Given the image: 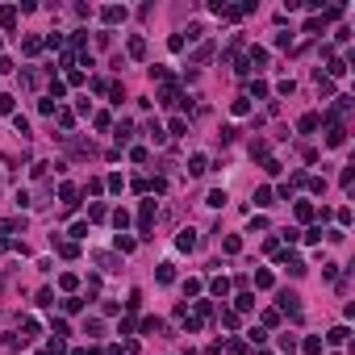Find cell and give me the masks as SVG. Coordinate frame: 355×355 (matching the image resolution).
<instances>
[{
  "label": "cell",
  "mask_w": 355,
  "mask_h": 355,
  "mask_svg": "<svg viewBox=\"0 0 355 355\" xmlns=\"http://www.w3.org/2000/svg\"><path fill=\"white\" fill-rule=\"evenodd\" d=\"M150 226H155V200H142V209H138V230H142V238H150Z\"/></svg>",
  "instance_id": "1"
},
{
  "label": "cell",
  "mask_w": 355,
  "mask_h": 355,
  "mask_svg": "<svg viewBox=\"0 0 355 355\" xmlns=\"http://www.w3.org/2000/svg\"><path fill=\"white\" fill-rule=\"evenodd\" d=\"M100 21H104V26H117V21H126V8L122 4H104L100 8Z\"/></svg>",
  "instance_id": "2"
},
{
  "label": "cell",
  "mask_w": 355,
  "mask_h": 355,
  "mask_svg": "<svg viewBox=\"0 0 355 355\" xmlns=\"http://www.w3.org/2000/svg\"><path fill=\"white\" fill-rule=\"evenodd\" d=\"M342 142H347V130H342V126H330L326 130V146H342Z\"/></svg>",
  "instance_id": "3"
},
{
  "label": "cell",
  "mask_w": 355,
  "mask_h": 355,
  "mask_svg": "<svg viewBox=\"0 0 355 355\" xmlns=\"http://www.w3.org/2000/svg\"><path fill=\"white\" fill-rule=\"evenodd\" d=\"M58 196H63V205H67V209H76V205H80V200H76V196H80V192H76V184H63V188H58Z\"/></svg>",
  "instance_id": "4"
},
{
  "label": "cell",
  "mask_w": 355,
  "mask_h": 355,
  "mask_svg": "<svg viewBox=\"0 0 355 355\" xmlns=\"http://www.w3.org/2000/svg\"><path fill=\"white\" fill-rule=\"evenodd\" d=\"M318 122H322L318 113H305L301 122H297V130H301V134H314V130H318Z\"/></svg>",
  "instance_id": "5"
},
{
  "label": "cell",
  "mask_w": 355,
  "mask_h": 355,
  "mask_svg": "<svg viewBox=\"0 0 355 355\" xmlns=\"http://www.w3.org/2000/svg\"><path fill=\"white\" fill-rule=\"evenodd\" d=\"M176 246H180V251H192V246H196V234H192V230H180V238H176Z\"/></svg>",
  "instance_id": "6"
},
{
  "label": "cell",
  "mask_w": 355,
  "mask_h": 355,
  "mask_svg": "<svg viewBox=\"0 0 355 355\" xmlns=\"http://www.w3.org/2000/svg\"><path fill=\"white\" fill-rule=\"evenodd\" d=\"M188 172H192V176L209 172V159H205V155H192V159H188Z\"/></svg>",
  "instance_id": "7"
},
{
  "label": "cell",
  "mask_w": 355,
  "mask_h": 355,
  "mask_svg": "<svg viewBox=\"0 0 355 355\" xmlns=\"http://www.w3.org/2000/svg\"><path fill=\"white\" fill-rule=\"evenodd\" d=\"M0 26H4V30H13V26H17V8H13V4L0 8Z\"/></svg>",
  "instance_id": "8"
},
{
  "label": "cell",
  "mask_w": 355,
  "mask_h": 355,
  "mask_svg": "<svg viewBox=\"0 0 355 355\" xmlns=\"http://www.w3.org/2000/svg\"><path fill=\"white\" fill-rule=\"evenodd\" d=\"M222 251H226V255H238L242 251V238H234V234H230V238H222Z\"/></svg>",
  "instance_id": "9"
},
{
  "label": "cell",
  "mask_w": 355,
  "mask_h": 355,
  "mask_svg": "<svg viewBox=\"0 0 355 355\" xmlns=\"http://www.w3.org/2000/svg\"><path fill=\"white\" fill-rule=\"evenodd\" d=\"M209 288H213V297H226V292H230V280H226V276H218V280L209 284Z\"/></svg>",
  "instance_id": "10"
},
{
  "label": "cell",
  "mask_w": 355,
  "mask_h": 355,
  "mask_svg": "<svg viewBox=\"0 0 355 355\" xmlns=\"http://www.w3.org/2000/svg\"><path fill=\"white\" fill-rule=\"evenodd\" d=\"M205 205H213V209H222V205H226V192H222V188H213V192L205 196Z\"/></svg>",
  "instance_id": "11"
},
{
  "label": "cell",
  "mask_w": 355,
  "mask_h": 355,
  "mask_svg": "<svg viewBox=\"0 0 355 355\" xmlns=\"http://www.w3.org/2000/svg\"><path fill=\"white\" fill-rule=\"evenodd\" d=\"M130 54H134V58H142V54H146V42H142L138 34H134V38H130Z\"/></svg>",
  "instance_id": "12"
},
{
  "label": "cell",
  "mask_w": 355,
  "mask_h": 355,
  "mask_svg": "<svg viewBox=\"0 0 355 355\" xmlns=\"http://www.w3.org/2000/svg\"><path fill=\"white\" fill-rule=\"evenodd\" d=\"M314 218V205L310 200H297V222H310Z\"/></svg>",
  "instance_id": "13"
},
{
  "label": "cell",
  "mask_w": 355,
  "mask_h": 355,
  "mask_svg": "<svg viewBox=\"0 0 355 355\" xmlns=\"http://www.w3.org/2000/svg\"><path fill=\"white\" fill-rule=\"evenodd\" d=\"M226 351H230V355H251V351H246V342H242V338H230V342H226Z\"/></svg>",
  "instance_id": "14"
},
{
  "label": "cell",
  "mask_w": 355,
  "mask_h": 355,
  "mask_svg": "<svg viewBox=\"0 0 355 355\" xmlns=\"http://www.w3.org/2000/svg\"><path fill=\"white\" fill-rule=\"evenodd\" d=\"M176 280V268L172 264H159V284H172Z\"/></svg>",
  "instance_id": "15"
},
{
  "label": "cell",
  "mask_w": 355,
  "mask_h": 355,
  "mask_svg": "<svg viewBox=\"0 0 355 355\" xmlns=\"http://www.w3.org/2000/svg\"><path fill=\"white\" fill-rule=\"evenodd\" d=\"M58 255H63V259H76L80 246H76V242H58Z\"/></svg>",
  "instance_id": "16"
},
{
  "label": "cell",
  "mask_w": 355,
  "mask_h": 355,
  "mask_svg": "<svg viewBox=\"0 0 355 355\" xmlns=\"http://www.w3.org/2000/svg\"><path fill=\"white\" fill-rule=\"evenodd\" d=\"M230 109H234V117H246V113H251V104H246V96H238Z\"/></svg>",
  "instance_id": "17"
},
{
  "label": "cell",
  "mask_w": 355,
  "mask_h": 355,
  "mask_svg": "<svg viewBox=\"0 0 355 355\" xmlns=\"http://www.w3.org/2000/svg\"><path fill=\"white\" fill-rule=\"evenodd\" d=\"M58 126L71 130V126H76V113H71V109H58Z\"/></svg>",
  "instance_id": "18"
},
{
  "label": "cell",
  "mask_w": 355,
  "mask_h": 355,
  "mask_svg": "<svg viewBox=\"0 0 355 355\" xmlns=\"http://www.w3.org/2000/svg\"><path fill=\"white\" fill-rule=\"evenodd\" d=\"M13 130H17L21 138H26V134H30V122H26V117H21V113H13Z\"/></svg>",
  "instance_id": "19"
},
{
  "label": "cell",
  "mask_w": 355,
  "mask_h": 355,
  "mask_svg": "<svg viewBox=\"0 0 355 355\" xmlns=\"http://www.w3.org/2000/svg\"><path fill=\"white\" fill-rule=\"evenodd\" d=\"M21 46H26V54H38V50H42V38H34V34H30V38L21 42Z\"/></svg>",
  "instance_id": "20"
},
{
  "label": "cell",
  "mask_w": 355,
  "mask_h": 355,
  "mask_svg": "<svg viewBox=\"0 0 355 355\" xmlns=\"http://www.w3.org/2000/svg\"><path fill=\"white\" fill-rule=\"evenodd\" d=\"M142 334H159V318H142Z\"/></svg>",
  "instance_id": "21"
},
{
  "label": "cell",
  "mask_w": 355,
  "mask_h": 355,
  "mask_svg": "<svg viewBox=\"0 0 355 355\" xmlns=\"http://www.w3.org/2000/svg\"><path fill=\"white\" fill-rule=\"evenodd\" d=\"M117 251H122V255H130V251H134V238H126V234H117Z\"/></svg>",
  "instance_id": "22"
},
{
  "label": "cell",
  "mask_w": 355,
  "mask_h": 355,
  "mask_svg": "<svg viewBox=\"0 0 355 355\" xmlns=\"http://www.w3.org/2000/svg\"><path fill=\"white\" fill-rule=\"evenodd\" d=\"M113 226H117V230H126V226H130V213H126V209H117V213H113Z\"/></svg>",
  "instance_id": "23"
},
{
  "label": "cell",
  "mask_w": 355,
  "mask_h": 355,
  "mask_svg": "<svg viewBox=\"0 0 355 355\" xmlns=\"http://www.w3.org/2000/svg\"><path fill=\"white\" fill-rule=\"evenodd\" d=\"M255 284H259V288H272L276 280H272V272H255Z\"/></svg>",
  "instance_id": "24"
},
{
  "label": "cell",
  "mask_w": 355,
  "mask_h": 355,
  "mask_svg": "<svg viewBox=\"0 0 355 355\" xmlns=\"http://www.w3.org/2000/svg\"><path fill=\"white\" fill-rule=\"evenodd\" d=\"M347 334H351L347 326H334V330H330V342H347Z\"/></svg>",
  "instance_id": "25"
},
{
  "label": "cell",
  "mask_w": 355,
  "mask_h": 355,
  "mask_svg": "<svg viewBox=\"0 0 355 355\" xmlns=\"http://www.w3.org/2000/svg\"><path fill=\"white\" fill-rule=\"evenodd\" d=\"M38 305H42V310H50V305H54V292L42 288V292H38Z\"/></svg>",
  "instance_id": "26"
},
{
  "label": "cell",
  "mask_w": 355,
  "mask_h": 355,
  "mask_svg": "<svg viewBox=\"0 0 355 355\" xmlns=\"http://www.w3.org/2000/svg\"><path fill=\"white\" fill-rule=\"evenodd\" d=\"M63 310H67V314H80V310H84V301H80V297H67Z\"/></svg>",
  "instance_id": "27"
},
{
  "label": "cell",
  "mask_w": 355,
  "mask_h": 355,
  "mask_svg": "<svg viewBox=\"0 0 355 355\" xmlns=\"http://www.w3.org/2000/svg\"><path fill=\"white\" fill-rule=\"evenodd\" d=\"M318 351H322V338L310 334V338H305V355H318Z\"/></svg>",
  "instance_id": "28"
},
{
  "label": "cell",
  "mask_w": 355,
  "mask_h": 355,
  "mask_svg": "<svg viewBox=\"0 0 355 355\" xmlns=\"http://www.w3.org/2000/svg\"><path fill=\"white\" fill-rule=\"evenodd\" d=\"M130 134H134V126H130V122L117 126V142H130Z\"/></svg>",
  "instance_id": "29"
},
{
  "label": "cell",
  "mask_w": 355,
  "mask_h": 355,
  "mask_svg": "<svg viewBox=\"0 0 355 355\" xmlns=\"http://www.w3.org/2000/svg\"><path fill=\"white\" fill-rule=\"evenodd\" d=\"M246 310H255V297H251V292H242V297H238V314H246Z\"/></svg>",
  "instance_id": "30"
},
{
  "label": "cell",
  "mask_w": 355,
  "mask_h": 355,
  "mask_svg": "<svg viewBox=\"0 0 355 355\" xmlns=\"http://www.w3.org/2000/svg\"><path fill=\"white\" fill-rule=\"evenodd\" d=\"M58 284H63V288L71 292V288H76V284H80V276H71V272H63V276H58Z\"/></svg>",
  "instance_id": "31"
},
{
  "label": "cell",
  "mask_w": 355,
  "mask_h": 355,
  "mask_svg": "<svg viewBox=\"0 0 355 355\" xmlns=\"http://www.w3.org/2000/svg\"><path fill=\"white\" fill-rule=\"evenodd\" d=\"M330 76H347V63H342V58H330Z\"/></svg>",
  "instance_id": "32"
},
{
  "label": "cell",
  "mask_w": 355,
  "mask_h": 355,
  "mask_svg": "<svg viewBox=\"0 0 355 355\" xmlns=\"http://www.w3.org/2000/svg\"><path fill=\"white\" fill-rule=\"evenodd\" d=\"M255 205H272V188H259V192H255Z\"/></svg>",
  "instance_id": "33"
},
{
  "label": "cell",
  "mask_w": 355,
  "mask_h": 355,
  "mask_svg": "<svg viewBox=\"0 0 355 355\" xmlns=\"http://www.w3.org/2000/svg\"><path fill=\"white\" fill-rule=\"evenodd\" d=\"M209 54H213V46H209V42H205V46H200V50H196V54H192V63H205V58H209Z\"/></svg>",
  "instance_id": "34"
},
{
  "label": "cell",
  "mask_w": 355,
  "mask_h": 355,
  "mask_svg": "<svg viewBox=\"0 0 355 355\" xmlns=\"http://www.w3.org/2000/svg\"><path fill=\"white\" fill-rule=\"evenodd\" d=\"M222 326H230V330H234V326H238V314L226 310V314H222Z\"/></svg>",
  "instance_id": "35"
},
{
  "label": "cell",
  "mask_w": 355,
  "mask_h": 355,
  "mask_svg": "<svg viewBox=\"0 0 355 355\" xmlns=\"http://www.w3.org/2000/svg\"><path fill=\"white\" fill-rule=\"evenodd\" d=\"M322 276L326 280H338V264H322Z\"/></svg>",
  "instance_id": "36"
},
{
  "label": "cell",
  "mask_w": 355,
  "mask_h": 355,
  "mask_svg": "<svg viewBox=\"0 0 355 355\" xmlns=\"http://www.w3.org/2000/svg\"><path fill=\"white\" fill-rule=\"evenodd\" d=\"M13 100L17 96H0V113H13Z\"/></svg>",
  "instance_id": "37"
}]
</instances>
